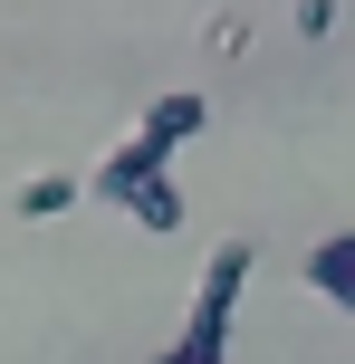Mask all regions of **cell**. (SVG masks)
Here are the masks:
<instances>
[{
	"label": "cell",
	"instance_id": "2",
	"mask_svg": "<svg viewBox=\"0 0 355 364\" xmlns=\"http://www.w3.org/2000/svg\"><path fill=\"white\" fill-rule=\"evenodd\" d=\"M250 269H260V250H250V240H221V250L202 259V288H192L183 336H173L154 364H231V307H240Z\"/></svg>",
	"mask_w": 355,
	"mask_h": 364
},
{
	"label": "cell",
	"instance_id": "1",
	"mask_svg": "<svg viewBox=\"0 0 355 364\" xmlns=\"http://www.w3.org/2000/svg\"><path fill=\"white\" fill-rule=\"evenodd\" d=\"M202 125H211V106H202V96H192V87L154 96V106H144V125H134L125 144H115L106 164H96V182H87V201H115V211H125V201L144 192L154 173H173V154H183V144H192V134H202Z\"/></svg>",
	"mask_w": 355,
	"mask_h": 364
},
{
	"label": "cell",
	"instance_id": "4",
	"mask_svg": "<svg viewBox=\"0 0 355 364\" xmlns=\"http://www.w3.org/2000/svg\"><path fill=\"white\" fill-rule=\"evenodd\" d=\"M183 211H192V201L173 192V173H154L144 192L125 201V220H134V230H154V240H164V230H183Z\"/></svg>",
	"mask_w": 355,
	"mask_h": 364
},
{
	"label": "cell",
	"instance_id": "6",
	"mask_svg": "<svg viewBox=\"0 0 355 364\" xmlns=\"http://www.w3.org/2000/svg\"><path fill=\"white\" fill-rule=\"evenodd\" d=\"M337 29V0H298V38H327Z\"/></svg>",
	"mask_w": 355,
	"mask_h": 364
},
{
	"label": "cell",
	"instance_id": "5",
	"mask_svg": "<svg viewBox=\"0 0 355 364\" xmlns=\"http://www.w3.org/2000/svg\"><path fill=\"white\" fill-rule=\"evenodd\" d=\"M77 201H87V192H77V173H29L10 211H19V220H58V211H77Z\"/></svg>",
	"mask_w": 355,
	"mask_h": 364
},
{
	"label": "cell",
	"instance_id": "3",
	"mask_svg": "<svg viewBox=\"0 0 355 364\" xmlns=\"http://www.w3.org/2000/svg\"><path fill=\"white\" fill-rule=\"evenodd\" d=\"M307 288H317L327 307L355 316V230H327L317 250H307Z\"/></svg>",
	"mask_w": 355,
	"mask_h": 364
}]
</instances>
